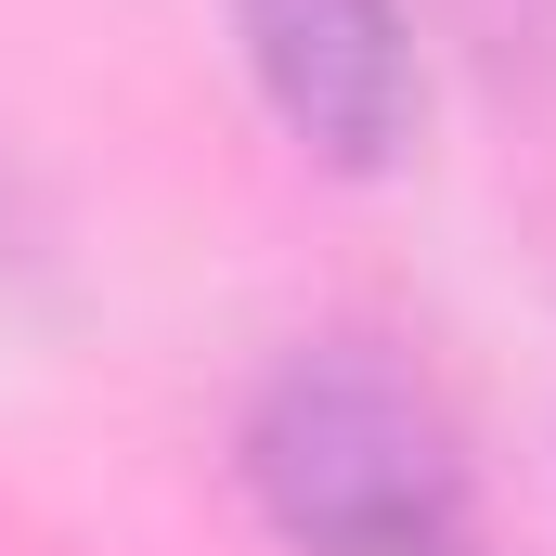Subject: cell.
Instances as JSON below:
<instances>
[{"mask_svg": "<svg viewBox=\"0 0 556 556\" xmlns=\"http://www.w3.org/2000/svg\"><path fill=\"white\" fill-rule=\"evenodd\" d=\"M233 479L285 556H479V466L376 337H311L233 415Z\"/></svg>", "mask_w": 556, "mask_h": 556, "instance_id": "cell-1", "label": "cell"}, {"mask_svg": "<svg viewBox=\"0 0 556 556\" xmlns=\"http://www.w3.org/2000/svg\"><path fill=\"white\" fill-rule=\"evenodd\" d=\"M233 52L311 168H402L415 142V39L402 0H233Z\"/></svg>", "mask_w": 556, "mask_h": 556, "instance_id": "cell-2", "label": "cell"}]
</instances>
